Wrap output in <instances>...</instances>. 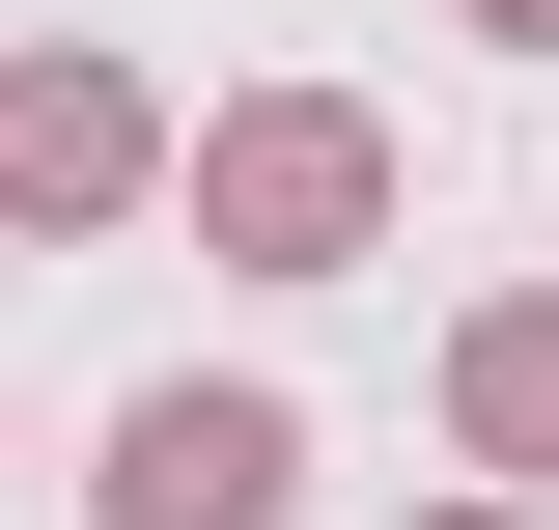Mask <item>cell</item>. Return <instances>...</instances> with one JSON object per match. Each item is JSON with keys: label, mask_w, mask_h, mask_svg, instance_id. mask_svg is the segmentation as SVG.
<instances>
[{"label": "cell", "mask_w": 559, "mask_h": 530, "mask_svg": "<svg viewBox=\"0 0 559 530\" xmlns=\"http://www.w3.org/2000/svg\"><path fill=\"white\" fill-rule=\"evenodd\" d=\"M224 224H252V252L308 279V252L364 224V140H336V112H280V140H224Z\"/></svg>", "instance_id": "obj_2"}, {"label": "cell", "mask_w": 559, "mask_h": 530, "mask_svg": "<svg viewBox=\"0 0 559 530\" xmlns=\"http://www.w3.org/2000/svg\"><path fill=\"white\" fill-rule=\"evenodd\" d=\"M476 419H503V447H559V335H476Z\"/></svg>", "instance_id": "obj_4"}, {"label": "cell", "mask_w": 559, "mask_h": 530, "mask_svg": "<svg viewBox=\"0 0 559 530\" xmlns=\"http://www.w3.org/2000/svg\"><path fill=\"white\" fill-rule=\"evenodd\" d=\"M532 28H559V0H532Z\"/></svg>", "instance_id": "obj_5"}, {"label": "cell", "mask_w": 559, "mask_h": 530, "mask_svg": "<svg viewBox=\"0 0 559 530\" xmlns=\"http://www.w3.org/2000/svg\"><path fill=\"white\" fill-rule=\"evenodd\" d=\"M112 168H140L112 84H28V112H0V196H112Z\"/></svg>", "instance_id": "obj_3"}, {"label": "cell", "mask_w": 559, "mask_h": 530, "mask_svg": "<svg viewBox=\"0 0 559 530\" xmlns=\"http://www.w3.org/2000/svg\"><path fill=\"white\" fill-rule=\"evenodd\" d=\"M112 530H280V419L252 392H140L112 419Z\"/></svg>", "instance_id": "obj_1"}]
</instances>
